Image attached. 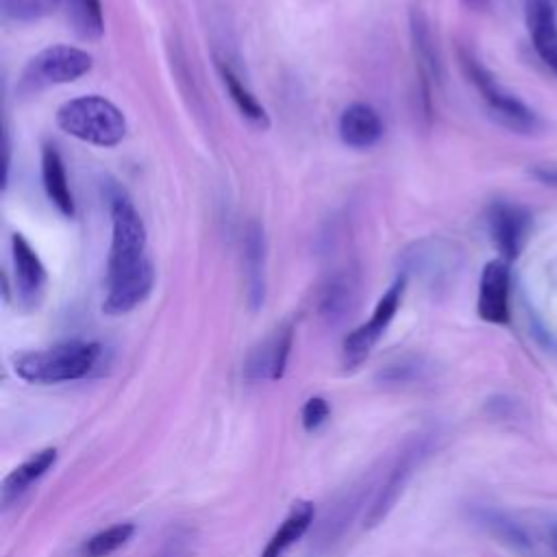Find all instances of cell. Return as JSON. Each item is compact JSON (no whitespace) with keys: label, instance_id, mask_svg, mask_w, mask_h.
<instances>
[{"label":"cell","instance_id":"obj_4","mask_svg":"<svg viewBox=\"0 0 557 557\" xmlns=\"http://www.w3.org/2000/svg\"><path fill=\"white\" fill-rule=\"evenodd\" d=\"M91 54L83 48L65 44L48 46L39 50L35 57H30L28 63L24 65L20 76V91L33 94L54 85L74 83L81 76H85L91 70Z\"/></svg>","mask_w":557,"mask_h":557},{"label":"cell","instance_id":"obj_14","mask_svg":"<svg viewBox=\"0 0 557 557\" xmlns=\"http://www.w3.org/2000/svg\"><path fill=\"white\" fill-rule=\"evenodd\" d=\"M337 133L348 148L363 150L374 146L381 139L383 122L374 107L366 102H352L342 111L337 122Z\"/></svg>","mask_w":557,"mask_h":557},{"label":"cell","instance_id":"obj_11","mask_svg":"<svg viewBox=\"0 0 557 557\" xmlns=\"http://www.w3.org/2000/svg\"><path fill=\"white\" fill-rule=\"evenodd\" d=\"M524 22L533 50L557 74V11L553 0H524Z\"/></svg>","mask_w":557,"mask_h":557},{"label":"cell","instance_id":"obj_8","mask_svg":"<svg viewBox=\"0 0 557 557\" xmlns=\"http://www.w3.org/2000/svg\"><path fill=\"white\" fill-rule=\"evenodd\" d=\"M11 257L15 272V296L22 307L35 309L46 292L48 274L30 242L22 233L11 235Z\"/></svg>","mask_w":557,"mask_h":557},{"label":"cell","instance_id":"obj_28","mask_svg":"<svg viewBox=\"0 0 557 557\" xmlns=\"http://www.w3.org/2000/svg\"><path fill=\"white\" fill-rule=\"evenodd\" d=\"M531 174L546 185H557V165H535Z\"/></svg>","mask_w":557,"mask_h":557},{"label":"cell","instance_id":"obj_20","mask_svg":"<svg viewBox=\"0 0 557 557\" xmlns=\"http://www.w3.org/2000/svg\"><path fill=\"white\" fill-rule=\"evenodd\" d=\"M411 41H413L420 72L433 81H442V59L435 46L431 24L424 17V13L418 9L411 11Z\"/></svg>","mask_w":557,"mask_h":557},{"label":"cell","instance_id":"obj_19","mask_svg":"<svg viewBox=\"0 0 557 557\" xmlns=\"http://www.w3.org/2000/svg\"><path fill=\"white\" fill-rule=\"evenodd\" d=\"M313 520V505L311 503H296L274 535L268 540L261 557H281L294 542H298Z\"/></svg>","mask_w":557,"mask_h":557},{"label":"cell","instance_id":"obj_29","mask_svg":"<svg viewBox=\"0 0 557 557\" xmlns=\"http://www.w3.org/2000/svg\"><path fill=\"white\" fill-rule=\"evenodd\" d=\"M548 544H550L553 553L557 555V522H553V524L548 527Z\"/></svg>","mask_w":557,"mask_h":557},{"label":"cell","instance_id":"obj_30","mask_svg":"<svg viewBox=\"0 0 557 557\" xmlns=\"http://www.w3.org/2000/svg\"><path fill=\"white\" fill-rule=\"evenodd\" d=\"M463 2H466L468 7H472V9H485L490 0H463Z\"/></svg>","mask_w":557,"mask_h":557},{"label":"cell","instance_id":"obj_5","mask_svg":"<svg viewBox=\"0 0 557 557\" xmlns=\"http://www.w3.org/2000/svg\"><path fill=\"white\" fill-rule=\"evenodd\" d=\"M461 65L470 83L481 94L483 102L487 104L490 113L507 128L518 133H533L540 128V117L533 109H529L520 98H516L511 91H507L490 70L481 65L479 59H474L470 52H461Z\"/></svg>","mask_w":557,"mask_h":557},{"label":"cell","instance_id":"obj_25","mask_svg":"<svg viewBox=\"0 0 557 557\" xmlns=\"http://www.w3.org/2000/svg\"><path fill=\"white\" fill-rule=\"evenodd\" d=\"M135 533V527L128 524V522H120V524H113L96 535H91L85 544V555L87 557H107L111 555L113 550H117L120 546H124L131 535Z\"/></svg>","mask_w":557,"mask_h":557},{"label":"cell","instance_id":"obj_22","mask_svg":"<svg viewBox=\"0 0 557 557\" xmlns=\"http://www.w3.org/2000/svg\"><path fill=\"white\" fill-rule=\"evenodd\" d=\"M72 28L83 39H98L104 30L100 0H63Z\"/></svg>","mask_w":557,"mask_h":557},{"label":"cell","instance_id":"obj_15","mask_svg":"<svg viewBox=\"0 0 557 557\" xmlns=\"http://www.w3.org/2000/svg\"><path fill=\"white\" fill-rule=\"evenodd\" d=\"M422 455H424V446H422L420 442H416L413 446H409V448L403 450V455L398 457L396 466L392 468L387 481L383 483L381 492L376 494L374 503H372L370 509H368L366 527H374V524H379V522L387 516V511H389L392 505L396 503L398 494L403 492L407 479L411 476V472H413V468H416V463L420 461Z\"/></svg>","mask_w":557,"mask_h":557},{"label":"cell","instance_id":"obj_1","mask_svg":"<svg viewBox=\"0 0 557 557\" xmlns=\"http://www.w3.org/2000/svg\"><path fill=\"white\" fill-rule=\"evenodd\" d=\"M100 359L96 342H63L41 350H28L13 357V370L28 383H65L87 376Z\"/></svg>","mask_w":557,"mask_h":557},{"label":"cell","instance_id":"obj_23","mask_svg":"<svg viewBox=\"0 0 557 557\" xmlns=\"http://www.w3.org/2000/svg\"><path fill=\"white\" fill-rule=\"evenodd\" d=\"M450 268H455V255L440 248L437 242L435 248H424V244H420L416 246V252H409V270L420 276L442 278Z\"/></svg>","mask_w":557,"mask_h":557},{"label":"cell","instance_id":"obj_26","mask_svg":"<svg viewBox=\"0 0 557 557\" xmlns=\"http://www.w3.org/2000/svg\"><path fill=\"white\" fill-rule=\"evenodd\" d=\"M479 520H481V524H485V527L492 531V535H496L500 542H505V544H509V546H513V548H529V546H531L527 533H524L513 520H509L507 516H503V513H498V511H481V513H479Z\"/></svg>","mask_w":557,"mask_h":557},{"label":"cell","instance_id":"obj_27","mask_svg":"<svg viewBox=\"0 0 557 557\" xmlns=\"http://www.w3.org/2000/svg\"><path fill=\"white\" fill-rule=\"evenodd\" d=\"M329 403L322 398V396H311L305 405H302V411H300V420H302V426L305 431H315L320 429L326 418H329Z\"/></svg>","mask_w":557,"mask_h":557},{"label":"cell","instance_id":"obj_2","mask_svg":"<svg viewBox=\"0 0 557 557\" xmlns=\"http://www.w3.org/2000/svg\"><path fill=\"white\" fill-rule=\"evenodd\" d=\"M57 126L70 137L100 148H113L126 135L122 109L96 94L63 102L57 109Z\"/></svg>","mask_w":557,"mask_h":557},{"label":"cell","instance_id":"obj_3","mask_svg":"<svg viewBox=\"0 0 557 557\" xmlns=\"http://www.w3.org/2000/svg\"><path fill=\"white\" fill-rule=\"evenodd\" d=\"M111 209V246L107 259V281L144 268L150 259L146 257V226L124 194H113L109 200Z\"/></svg>","mask_w":557,"mask_h":557},{"label":"cell","instance_id":"obj_18","mask_svg":"<svg viewBox=\"0 0 557 557\" xmlns=\"http://www.w3.org/2000/svg\"><path fill=\"white\" fill-rule=\"evenodd\" d=\"M215 65H218V72H220V78L231 96V100L235 102V107L239 109V113L255 126H261V128H268L270 120H268V113L263 109V104L255 98V94L242 83V78L237 76V72L231 67V63H226V59L222 57H215Z\"/></svg>","mask_w":557,"mask_h":557},{"label":"cell","instance_id":"obj_16","mask_svg":"<svg viewBox=\"0 0 557 557\" xmlns=\"http://www.w3.org/2000/svg\"><path fill=\"white\" fill-rule=\"evenodd\" d=\"M41 185H44V191H46L50 205H54V209L61 215L72 218L74 215V196H72L70 183H67L63 159L52 144H44V148H41Z\"/></svg>","mask_w":557,"mask_h":557},{"label":"cell","instance_id":"obj_10","mask_svg":"<svg viewBox=\"0 0 557 557\" xmlns=\"http://www.w3.org/2000/svg\"><path fill=\"white\" fill-rule=\"evenodd\" d=\"M294 342V326L289 322L276 326L263 342H259L246 361L248 379H268L276 381L283 376L287 357Z\"/></svg>","mask_w":557,"mask_h":557},{"label":"cell","instance_id":"obj_9","mask_svg":"<svg viewBox=\"0 0 557 557\" xmlns=\"http://www.w3.org/2000/svg\"><path fill=\"white\" fill-rule=\"evenodd\" d=\"M476 313L490 324L509 322V265L505 259L485 263L479 281Z\"/></svg>","mask_w":557,"mask_h":557},{"label":"cell","instance_id":"obj_6","mask_svg":"<svg viewBox=\"0 0 557 557\" xmlns=\"http://www.w3.org/2000/svg\"><path fill=\"white\" fill-rule=\"evenodd\" d=\"M405 287H407V274L398 276L385 292L383 296L376 300L374 305V311L370 315V320L361 326H357L352 333L346 335L344 339V346H342V352H344V363L348 368H355L359 366L368 355L370 350L376 346V342L383 337V333L387 331L389 322L394 320L398 307H400V300H403V294H405Z\"/></svg>","mask_w":557,"mask_h":557},{"label":"cell","instance_id":"obj_7","mask_svg":"<svg viewBox=\"0 0 557 557\" xmlns=\"http://www.w3.org/2000/svg\"><path fill=\"white\" fill-rule=\"evenodd\" d=\"M529 226H531V213L516 202L496 200L487 209V231H490L492 244L496 246V250L500 252V259L505 261H513L520 255Z\"/></svg>","mask_w":557,"mask_h":557},{"label":"cell","instance_id":"obj_13","mask_svg":"<svg viewBox=\"0 0 557 557\" xmlns=\"http://www.w3.org/2000/svg\"><path fill=\"white\" fill-rule=\"evenodd\" d=\"M154 285V268L148 261L144 268L107 281V296L102 311L109 315H124L141 305Z\"/></svg>","mask_w":557,"mask_h":557},{"label":"cell","instance_id":"obj_17","mask_svg":"<svg viewBox=\"0 0 557 557\" xmlns=\"http://www.w3.org/2000/svg\"><path fill=\"white\" fill-rule=\"evenodd\" d=\"M357 285H359L357 274L352 270L333 274L320 292V300H318L320 315L331 324H337L339 320H344L357 300Z\"/></svg>","mask_w":557,"mask_h":557},{"label":"cell","instance_id":"obj_24","mask_svg":"<svg viewBox=\"0 0 557 557\" xmlns=\"http://www.w3.org/2000/svg\"><path fill=\"white\" fill-rule=\"evenodd\" d=\"M63 0H0V13L7 22L33 24L52 15Z\"/></svg>","mask_w":557,"mask_h":557},{"label":"cell","instance_id":"obj_21","mask_svg":"<svg viewBox=\"0 0 557 557\" xmlns=\"http://www.w3.org/2000/svg\"><path fill=\"white\" fill-rule=\"evenodd\" d=\"M57 461V448H44L28 457L24 463H20L2 483V503L9 505L13 498H17L22 492L30 487L33 481H37L46 470Z\"/></svg>","mask_w":557,"mask_h":557},{"label":"cell","instance_id":"obj_12","mask_svg":"<svg viewBox=\"0 0 557 557\" xmlns=\"http://www.w3.org/2000/svg\"><path fill=\"white\" fill-rule=\"evenodd\" d=\"M242 252L246 300L252 309H259L265 300V233L257 220H250L244 228Z\"/></svg>","mask_w":557,"mask_h":557}]
</instances>
